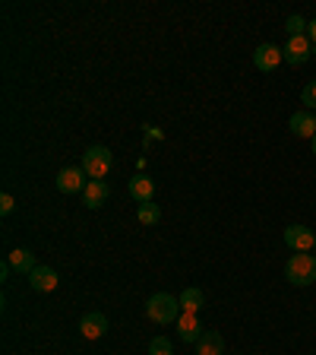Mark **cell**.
I'll use <instances>...</instances> for the list:
<instances>
[{
  "label": "cell",
  "mask_w": 316,
  "mask_h": 355,
  "mask_svg": "<svg viewBox=\"0 0 316 355\" xmlns=\"http://www.w3.org/2000/svg\"><path fill=\"white\" fill-rule=\"evenodd\" d=\"M155 140H162V130H155V127H146V146Z\"/></svg>",
  "instance_id": "7402d4cb"
},
{
  "label": "cell",
  "mask_w": 316,
  "mask_h": 355,
  "mask_svg": "<svg viewBox=\"0 0 316 355\" xmlns=\"http://www.w3.org/2000/svg\"><path fill=\"white\" fill-rule=\"evenodd\" d=\"M13 209H16V200L10 197V193H3V197H0V213H3V216H10V213H13Z\"/></svg>",
  "instance_id": "44dd1931"
},
{
  "label": "cell",
  "mask_w": 316,
  "mask_h": 355,
  "mask_svg": "<svg viewBox=\"0 0 316 355\" xmlns=\"http://www.w3.org/2000/svg\"><path fill=\"white\" fill-rule=\"evenodd\" d=\"M10 270H13V266H10V260H3V263H0V279H3V282L10 279Z\"/></svg>",
  "instance_id": "603a6c76"
},
{
  "label": "cell",
  "mask_w": 316,
  "mask_h": 355,
  "mask_svg": "<svg viewBox=\"0 0 316 355\" xmlns=\"http://www.w3.org/2000/svg\"><path fill=\"white\" fill-rule=\"evenodd\" d=\"M80 333L86 340H102L104 333H108V318H104L102 311H89L86 318L80 320Z\"/></svg>",
  "instance_id": "9c48e42d"
},
{
  "label": "cell",
  "mask_w": 316,
  "mask_h": 355,
  "mask_svg": "<svg viewBox=\"0 0 316 355\" xmlns=\"http://www.w3.org/2000/svg\"><path fill=\"white\" fill-rule=\"evenodd\" d=\"M80 165L89 175V181H104V175H108L111 165H114V155H111L108 146H89L86 153H82Z\"/></svg>",
  "instance_id": "3957f363"
},
{
  "label": "cell",
  "mask_w": 316,
  "mask_h": 355,
  "mask_svg": "<svg viewBox=\"0 0 316 355\" xmlns=\"http://www.w3.org/2000/svg\"><path fill=\"white\" fill-rule=\"evenodd\" d=\"M203 304H206V295H203V288L187 286L184 292H180V308H184L187 314H199V311H203Z\"/></svg>",
  "instance_id": "2e32d148"
},
{
  "label": "cell",
  "mask_w": 316,
  "mask_h": 355,
  "mask_svg": "<svg viewBox=\"0 0 316 355\" xmlns=\"http://www.w3.org/2000/svg\"><path fill=\"white\" fill-rule=\"evenodd\" d=\"M301 102H304V111H313V108H316V80L304 86V92H301Z\"/></svg>",
  "instance_id": "ffe728a7"
},
{
  "label": "cell",
  "mask_w": 316,
  "mask_h": 355,
  "mask_svg": "<svg viewBox=\"0 0 316 355\" xmlns=\"http://www.w3.org/2000/svg\"><path fill=\"white\" fill-rule=\"evenodd\" d=\"M184 314V308H180V298L168 295V292H155L152 298L146 302V318L152 320V324H177V318Z\"/></svg>",
  "instance_id": "6da1fadb"
},
{
  "label": "cell",
  "mask_w": 316,
  "mask_h": 355,
  "mask_svg": "<svg viewBox=\"0 0 316 355\" xmlns=\"http://www.w3.org/2000/svg\"><path fill=\"white\" fill-rule=\"evenodd\" d=\"M288 127L295 137H304V140H313L316 137V114L313 111H295L291 118H288Z\"/></svg>",
  "instance_id": "ba28073f"
},
{
  "label": "cell",
  "mask_w": 316,
  "mask_h": 355,
  "mask_svg": "<svg viewBox=\"0 0 316 355\" xmlns=\"http://www.w3.org/2000/svg\"><path fill=\"white\" fill-rule=\"evenodd\" d=\"M225 352V340L219 330H206L196 343V355H221Z\"/></svg>",
  "instance_id": "5bb4252c"
},
{
  "label": "cell",
  "mask_w": 316,
  "mask_h": 355,
  "mask_svg": "<svg viewBox=\"0 0 316 355\" xmlns=\"http://www.w3.org/2000/svg\"><path fill=\"white\" fill-rule=\"evenodd\" d=\"M149 355H174V346H171L168 336H155L149 343Z\"/></svg>",
  "instance_id": "d6986e66"
},
{
  "label": "cell",
  "mask_w": 316,
  "mask_h": 355,
  "mask_svg": "<svg viewBox=\"0 0 316 355\" xmlns=\"http://www.w3.org/2000/svg\"><path fill=\"white\" fill-rule=\"evenodd\" d=\"M313 241H316V232L307 229V225H288V229H285V244L295 254L313 251Z\"/></svg>",
  "instance_id": "8992f818"
},
{
  "label": "cell",
  "mask_w": 316,
  "mask_h": 355,
  "mask_svg": "<svg viewBox=\"0 0 316 355\" xmlns=\"http://www.w3.org/2000/svg\"><path fill=\"white\" fill-rule=\"evenodd\" d=\"M54 184H57V191H60V193H80V191H86L89 175L82 171V165H66V168H60V171H57Z\"/></svg>",
  "instance_id": "277c9868"
},
{
  "label": "cell",
  "mask_w": 316,
  "mask_h": 355,
  "mask_svg": "<svg viewBox=\"0 0 316 355\" xmlns=\"http://www.w3.org/2000/svg\"><path fill=\"white\" fill-rule=\"evenodd\" d=\"M130 197L136 203H152L155 197V181L149 175H133L130 178Z\"/></svg>",
  "instance_id": "8fae6325"
},
{
  "label": "cell",
  "mask_w": 316,
  "mask_h": 355,
  "mask_svg": "<svg viewBox=\"0 0 316 355\" xmlns=\"http://www.w3.org/2000/svg\"><path fill=\"white\" fill-rule=\"evenodd\" d=\"M136 219H140L142 225H155V222H162V209H158V203H140Z\"/></svg>",
  "instance_id": "e0dca14e"
},
{
  "label": "cell",
  "mask_w": 316,
  "mask_h": 355,
  "mask_svg": "<svg viewBox=\"0 0 316 355\" xmlns=\"http://www.w3.org/2000/svg\"><path fill=\"white\" fill-rule=\"evenodd\" d=\"M10 266H13V270H16V273H26V276H29L32 273V270H35V266H38V260H35V254H32V251H26V248H16V251H10Z\"/></svg>",
  "instance_id": "9a60e30c"
},
{
  "label": "cell",
  "mask_w": 316,
  "mask_h": 355,
  "mask_svg": "<svg viewBox=\"0 0 316 355\" xmlns=\"http://www.w3.org/2000/svg\"><path fill=\"white\" fill-rule=\"evenodd\" d=\"M177 333H180V340L184 343H199V336H203V327H199V320H196V314H180V318H177Z\"/></svg>",
  "instance_id": "7c38bea8"
},
{
  "label": "cell",
  "mask_w": 316,
  "mask_h": 355,
  "mask_svg": "<svg viewBox=\"0 0 316 355\" xmlns=\"http://www.w3.org/2000/svg\"><path fill=\"white\" fill-rule=\"evenodd\" d=\"M313 251H316V241H313Z\"/></svg>",
  "instance_id": "484cf974"
},
{
  "label": "cell",
  "mask_w": 316,
  "mask_h": 355,
  "mask_svg": "<svg viewBox=\"0 0 316 355\" xmlns=\"http://www.w3.org/2000/svg\"><path fill=\"white\" fill-rule=\"evenodd\" d=\"M108 184L104 181H89L86 184V191H82V203H86L89 209H98V207H104V200H108Z\"/></svg>",
  "instance_id": "4fadbf2b"
},
{
  "label": "cell",
  "mask_w": 316,
  "mask_h": 355,
  "mask_svg": "<svg viewBox=\"0 0 316 355\" xmlns=\"http://www.w3.org/2000/svg\"><path fill=\"white\" fill-rule=\"evenodd\" d=\"M57 282H60V276H57V270H51V266L38 263L35 270L29 273V286L35 288V292H54V288H57Z\"/></svg>",
  "instance_id": "30bf717a"
},
{
  "label": "cell",
  "mask_w": 316,
  "mask_h": 355,
  "mask_svg": "<svg viewBox=\"0 0 316 355\" xmlns=\"http://www.w3.org/2000/svg\"><path fill=\"white\" fill-rule=\"evenodd\" d=\"M281 60H285V58H281V48H279V44H269V42H266V44H259L257 51H253V67H257V70H263V73H272Z\"/></svg>",
  "instance_id": "52a82bcc"
},
{
  "label": "cell",
  "mask_w": 316,
  "mask_h": 355,
  "mask_svg": "<svg viewBox=\"0 0 316 355\" xmlns=\"http://www.w3.org/2000/svg\"><path fill=\"white\" fill-rule=\"evenodd\" d=\"M307 26H310V22L304 19V16H288V22H285L288 38H295V35H307Z\"/></svg>",
  "instance_id": "ac0fdd59"
},
{
  "label": "cell",
  "mask_w": 316,
  "mask_h": 355,
  "mask_svg": "<svg viewBox=\"0 0 316 355\" xmlns=\"http://www.w3.org/2000/svg\"><path fill=\"white\" fill-rule=\"evenodd\" d=\"M307 38H310V42H313V51H316V19L307 26Z\"/></svg>",
  "instance_id": "cb8c5ba5"
},
{
  "label": "cell",
  "mask_w": 316,
  "mask_h": 355,
  "mask_svg": "<svg viewBox=\"0 0 316 355\" xmlns=\"http://www.w3.org/2000/svg\"><path fill=\"white\" fill-rule=\"evenodd\" d=\"M313 153H316V137H313Z\"/></svg>",
  "instance_id": "d4e9b609"
},
{
  "label": "cell",
  "mask_w": 316,
  "mask_h": 355,
  "mask_svg": "<svg viewBox=\"0 0 316 355\" xmlns=\"http://www.w3.org/2000/svg\"><path fill=\"white\" fill-rule=\"evenodd\" d=\"M310 54H313V42H310L307 35H295V38H288V44L281 48V58H285V64H291V67L307 64Z\"/></svg>",
  "instance_id": "5b68a950"
},
{
  "label": "cell",
  "mask_w": 316,
  "mask_h": 355,
  "mask_svg": "<svg viewBox=\"0 0 316 355\" xmlns=\"http://www.w3.org/2000/svg\"><path fill=\"white\" fill-rule=\"evenodd\" d=\"M285 279L291 286H313L316 282V254H291V260L285 263Z\"/></svg>",
  "instance_id": "7a4b0ae2"
}]
</instances>
